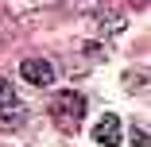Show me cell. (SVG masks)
Here are the masks:
<instances>
[{
  "label": "cell",
  "instance_id": "2",
  "mask_svg": "<svg viewBox=\"0 0 151 147\" xmlns=\"http://www.w3.org/2000/svg\"><path fill=\"white\" fill-rule=\"evenodd\" d=\"M19 74H23V81H31V85H50L54 81V66L47 62V58H23V66H19Z\"/></svg>",
  "mask_w": 151,
  "mask_h": 147
},
{
  "label": "cell",
  "instance_id": "4",
  "mask_svg": "<svg viewBox=\"0 0 151 147\" xmlns=\"http://www.w3.org/2000/svg\"><path fill=\"white\" fill-rule=\"evenodd\" d=\"M0 112H19V97L12 89V81L0 74Z\"/></svg>",
  "mask_w": 151,
  "mask_h": 147
},
{
  "label": "cell",
  "instance_id": "5",
  "mask_svg": "<svg viewBox=\"0 0 151 147\" xmlns=\"http://www.w3.org/2000/svg\"><path fill=\"white\" fill-rule=\"evenodd\" d=\"M143 85H147V74H143V70H132V74H124V89H136V93H139Z\"/></svg>",
  "mask_w": 151,
  "mask_h": 147
},
{
  "label": "cell",
  "instance_id": "6",
  "mask_svg": "<svg viewBox=\"0 0 151 147\" xmlns=\"http://www.w3.org/2000/svg\"><path fill=\"white\" fill-rule=\"evenodd\" d=\"M132 143H136V147H147V128H143V124L132 128Z\"/></svg>",
  "mask_w": 151,
  "mask_h": 147
},
{
  "label": "cell",
  "instance_id": "7",
  "mask_svg": "<svg viewBox=\"0 0 151 147\" xmlns=\"http://www.w3.org/2000/svg\"><path fill=\"white\" fill-rule=\"evenodd\" d=\"M27 8H50V4H58V0H23Z\"/></svg>",
  "mask_w": 151,
  "mask_h": 147
},
{
  "label": "cell",
  "instance_id": "3",
  "mask_svg": "<svg viewBox=\"0 0 151 147\" xmlns=\"http://www.w3.org/2000/svg\"><path fill=\"white\" fill-rule=\"evenodd\" d=\"M93 139H97V143H105V147H116V143H120V116L105 112L101 120L93 124Z\"/></svg>",
  "mask_w": 151,
  "mask_h": 147
},
{
  "label": "cell",
  "instance_id": "1",
  "mask_svg": "<svg viewBox=\"0 0 151 147\" xmlns=\"http://www.w3.org/2000/svg\"><path fill=\"white\" fill-rule=\"evenodd\" d=\"M81 116H85V97H81V93H58V97L50 101V120L62 128L66 136L78 132Z\"/></svg>",
  "mask_w": 151,
  "mask_h": 147
},
{
  "label": "cell",
  "instance_id": "8",
  "mask_svg": "<svg viewBox=\"0 0 151 147\" xmlns=\"http://www.w3.org/2000/svg\"><path fill=\"white\" fill-rule=\"evenodd\" d=\"M139 4H143V0H139Z\"/></svg>",
  "mask_w": 151,
  "mask_h": 147
}]
</instances>
